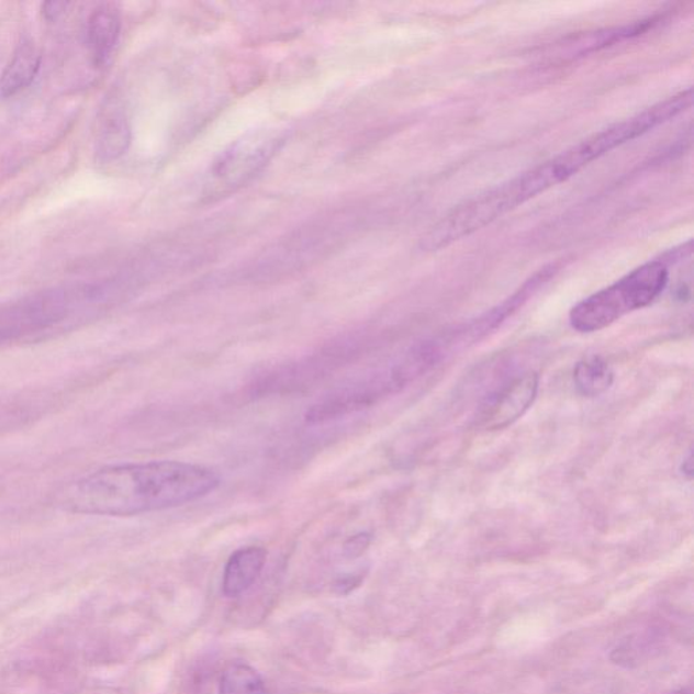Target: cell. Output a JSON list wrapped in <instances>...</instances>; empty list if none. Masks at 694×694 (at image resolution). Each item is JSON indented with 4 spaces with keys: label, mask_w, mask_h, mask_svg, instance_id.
<instances>
[{
    "label": "cell",
    "mask_w": 694,
    "mask_h": 694,
    "mask_svg": "<svg viewBox=\"0 0 694 694\" xmlns=\"http://www.w3.org/2000/svg\"><path fill=\"white\" fill-rule=\"evenodd\" d=\"M222 483L211 468L182 461H149L102 468L66 491L63 506L96 516L132 517L204 499Z\"/></svg>",
    "instance_id": "cell-1"
},
{
    "label": "cell",
    "mask_w": 694,
    "mask_h": 694,
    "mask_svg": "<svg viewBox=\"0 0 694 694\" xmlns=\"http://www.w3.org/2000/svg\"><path fill=\"white\" fill-rule=\"evenodd\" d=\"M618 147H622V138L612 126L593 133L553 158L518 174L511 181L496 184L495 188L455 206L427 231L421 240V247L425 251H441L456 242L468 238L537 195L569 181L594 160Z\"/></svg>",
    "instance_id": "cell-2"
},
{
    "label": "cell",
    "mask_w": 694,
    "mask_h": 694,
    "mask_svg": "<svg viewBox=\"0 0 694 694\" xmlns=\"http://www.w3.org/2000/svg\"><path fill=\"white\" fill-rule=\"evenodd\" d=\"M679 260L670 250L630 271L622 280L583 299L570 312V325L580 333H595L630 312L645 309L661 296L669 282V264Z\"/></svg>",
    "instance_id": "cell-3"
},
{
    "label": "cell",
    "mask_w": 694,
    "mask_h": 694,
    "mask_svg": "<svg viewBox=\"0 0 694 694\" xmlns=\"http://www.w3.org/2000/svg\"><path fill=\"white\" fill-rule=\"evenodd\" d=\"M287 143V131H253L234 142L212 165L208 174V197H223L246 187L262 172Z\"/></svg>",
    "instance_id": "cell-4"
},
{
    "label": "cell",
    "mask_w": 694,
    "mask_h": 694,
    "mask_svg": "<svg viewBox=\"0 0 694 694\" xmlns=\"http://www.w3.org/2000/svg\"><path fill=\"white\" fill-rule=\"evenodd\" d=\"M408 381L401 362L380 372L363 376L361 379L352 380L350 384L327 393L321 401L312 404L306 410L305 422L310 425H322L362 412L374 406L381 399L398 392Z\"/></svg>",
    "instance_id": "cell-5"
},
{
    "label": "cell",
    "mask_w": 694,
    "mask_h": 694,
    "mask_svg": "<svg viewBox=\"0 0 694 694\" xmlns=\"http://www.w3.org/2000/svg\"><path fill=\"white\" fill-rule=\"evenodd\" d=\"M539 374L524 373L489 399L480 414L485 430H501L518 421L535 403L539 391Z\"/></svg>",
    "instance_id": "cell-6"
},
{
    "label": "cell",
    "mask_w": 694,
    "mask_h": 694,
    "mask_svg": "<svg viewBox=\"0 0 694 694\" xmlns=\"http://www.w3.org/2000/svg\"><path fill=\"white\" fill-rule=\"evenodd\" d=\"M268 552L260 547L238 549L225 564L223 593L228 598L239 597L258 580L266 564Z\"/></svg>",
    "instance_id": "cell-7"
},
{
    "label": "cell",
    "mask_w": 694,
    "mask_h": 694,
    "mask_svg": "<svg viewBox=\"0 0 694 694\" xmlns=\"http://www.w3.org/2000/svg\"><path fill=\"white\" fill-rule=\"evenodd\" d=\"M121 32L120 11L113 4H102L92 11L87 23V44L97 63H103L112 54Z\"/></svg>",
    "instance_id": "cell-8"
},
{
    "label": "cell",
    "mask_w": 694,
    "mask_h": 694,
    "mask_svg": "<svg viewBox=\"0 0 694 694\" xmlns=\"http://www.w3.org/2000/svg\"><path fill=\"white\" fill-rule=\"evenodd\" d=\"M659 21H661V19L652 16V19L628 23V25L585 34V36L577 37L574 42L566 44L564 52L559 56L578 57L593 54V52L606 48V46L620 43L623 40L640 36V34L649 32L650 29L658 25Z\"/></svg>",
    "instance_id": "cell-9"
},
{
    "label": "cell",
    "mask_w": 694,
    "mask_h": 694,
    "mask_svg": "<svg viewBox=\"0 0 694 694\" xmlns=\"http://www.w3.org/2000/svg\"><path fill=\"white\" fill-rule=\"evenodd\" d=\"M42 55L32 44H23L0 77V94L4 98L19 94L37 77Z\"/></svg>",
    "instance_id": "cell-10"
},
{
    "label": "cell",
    "mask_w": 694,
    "mask_h": 694,
    "mask_svg": "<svg viewBox=\"0 0 694 694\" xmlns=\"http://www.w3.org/2000/svg\"><path fill=\"white\" fill-rule=\"evenodd\" d=\"M131 144V126L121 110H110L98 133L97 154L103 161L121 158Z\"/></svg>",
    "instance_id": "cell-11"
},
{
    "label": "cell",
    "mask_w": 694,
    "mask_h": 694,
    "mask_svg": "<svg viewBox=\"0 0 694 694\" xmlns=\"http://www.w3.org/2000/svg\"><path fill=\"white\" fill-rule=\"evenodd\" d=\"M615 373L604 358L592 356L577 363L574 381L583 396L594 398L611 389Z\"/></svg>",
    "instance_id": "cell-12"
},
{
    "label": "cell",
    "mask_w": 694,
    "mask_h": 694,
    "mask_svg": "<svg viewBox=\"0 0 694 694\" xmlns=\"http://www.w3.org/2000/svg\"><path fill=\"white\" fill-rule=\"evenodd\" d=\"M220 694H268L265 682L250 667L230 664L220 679Z\"/></svg>",
    "instance_id": "cell-13"
},
{
    "label": "cell",
    "mask_w": 694,
    "mask_h": 694,
    "mask_svg": "<svg viewBox=\"0 0 694 694\" xmlns=\"http://www.w3.org/2000/svg\"><path fill=\"white\" fill-rule=\"evenodd\" d=\"M370 541H372V536L369 534H358L356 536H351L344 546L345 557L349 559L361 557V555L366 552L370 546Z\"/></svg>",
    "instance_id": "cell-14"
},
{
    "label": "cell",
    "mask_w": 694,
    "mask_h": 694,
    "mask_svg": "<svg viewBox=\"0 0 694 694\" xmlns=\"http://www.w3.org/2000/svg\"><path fill=\"white\" fill-rule=\"evenodd\" d=\"M362 580V574L345 577L335 583V590H337L339 594H349L352 590L360 586Z\"/></svg>",
    "instance_id": "cell-15"
},
{
    "label": "cell",
    "mask_w": 694,
    "mask_h": 694,
    "mask_svg": "<svg viewBox=\"0 0 694 694\" xmlns=\"http://www.w3.org/2000/svg\"><path fill=\"white\" fill-rule=\"evenodd\" d=\"M69 3L66 2H48L43 5V14L48 21H56L60 15L66 13Z\"/></svg>",
    "instance_id": "cell-16"
},
{
    "label": "cell",
    "mask_w": 694,
    "mask_h": 694,
    "mask_svg": "<svg viewBox=\"0 0 694 694\" xmlns=\"http://www.w3.org/2000/svg\"><path fill=\"white\" fill-rule=\"evenodd\" d=\"M673 694H693V692L684 690V691H680V692H676V693H673Z\"/></svg>",
    "instance_id": "cell-17"
}]
</instances>
